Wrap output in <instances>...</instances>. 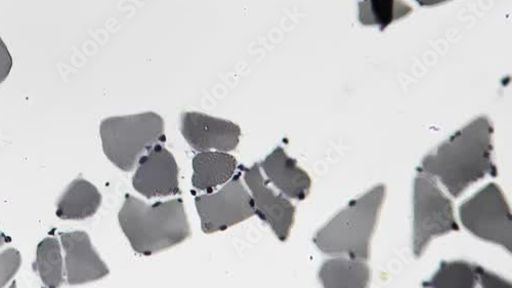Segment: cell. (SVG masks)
Listing matches in <instances>:
<instances>
[{
    "label": "cell",
    "instance_id": "1",
    "mask_svg": "<svg viewBox=\"0 0 512 288\" xmlns=\"http://www.w3.org/2000/svg\"><path fill=\"white\" fill-rule=\"evenodd\" d=\"M493 134L490 119L478 117L426 155L417 170L439 179L457 198L487 176H498L493 160Z\"/></svg>",
    "mask_w": 512,
    "mask_h": 288
},
{
    "label": "cell",
    "instance_id": "2",
    "mask_svg": "<svg viewBox=\"0 0 512 288\" xmlns=\"http://www.w3.org/2000/svg\"><path fill=\"white\" fill-rule=\"evenodd\" d=\"M118 220L134 251L143 256L173 248L191 235L185 205L179 198L147 204L127 194Z\"/></svg>",
    "mask_w": 512,
    "mask_h": 288
},
{
    "label": "cell",
    "instance_id": "3",
    "mask_svg": "<svg viewBox=\"0 0 512 288\" xmlns=\"http://www.w3.org/2000/svg\"><path fill=\"white\" fill-rule=\"evenodd\" d=\"M386 194V186L378 185L351 201L316 233L313 240L318 250L329 256H348L367 262Z\"/></svg>",
    "mask_w": 512,
    "mask_h": 288
},
{
    "label": "cell",
    "instance_id": "4",
    "mask_svg": "<svg viewBox=\"0 0 512 288\" xmlns=\"http://www.w3.org/2000/svg\"><path fill=\"white\" fill-rule=\"evenodd\" d=\"M100 136L107 158L123 172L133 171L152 147L164 139V120L155 112L106 118Z\"/></svg>",
    "mask_w": 512,
    "mask_h": 288
},
{
    "label": "cell",
    "instance_id": "5",
    "mask_svg": "<svg viewBox=\"0 0 512 288\" xmlns=\"http://www.w3.org/2000/svg\"><path fill=\"white\" fill-rule=\"evenodd\" d=\"M413 188V254L422 257L434 238L459 231L453 202L436 180L417 170Z\"/></svg>",
    "mask_w": 512,
    "mask_h": 288
},
{
    "label": "cell",
    "instance_id": "6",
    "mask_svg": "<svg viewBox=\"0 0 512 288\" xmlns=\"http://www.w3.org/2000/svg\"><path fill=\"white\" fill-rule=\"evenodd\" d=\"M461 224L476 237L500 245L509 254L512 248V220L509 204L501 188L490 183L459 208Z\"/></svg>",
    "mask_w": 512,
    "mask_h": 288
},
{
    "label": "cell",
    "instance_id": "7",
    "mask_svg": "<svg viewBox=\"0 0 512 288\" xmlns=\"http://www.w3.org/2000/svg\"><path fill=\"white\" fill-rule=\"evenodd\" d=\"M195 203L206 234L225 231L255 215L250 192L239 175L218 192L197 197Z\"/></svg>",
    "mask_w": 512,
    "mask_h": 288
},
{
    "label": "cell",
    "instance_id": "8",
    "mask_svg": "<svg viewBox=\"0 0 512 288\" xmlns=\"http://www.w3.org/2000/svg\"><path fill=\"white\" fill-rule=\"evenodd\" d=\"M244 179L249 188L255 215L272 228L279 240H287L294 224L293 204L286 196L276 194L268 186L259 163L245 169Z\"/></svg>",
    "mask_w": 512,
    "mask_h": 288
},
{
    "label": "cell",
    "instance_id": "9",
    "mask_svg": "<svg viewBox=\"0 0 512 288\" xmlns=\"http://www.w3.org/2000/svg\"><path fill=\"white\" fill-rule=\"evenodd\" d=\"M182 135L199 152H230L239 145L241 130L236 123L200 112H185L181 118Z\"/></svg>",
    "mask_w": 512,
    "mask_h": 288
},
{
    "label": "cell",
    "instance_id": "10",
    "mask_svg": "<svg viewBox=\"0 0 512 288\" xmlns=\"http://www.w3.org/2000/svg\"><path fill=\"white\" fill-rule=\"evenodd\" d=\"M133 186L148 198L178 194L179 167L174 155L160 144L152 147L138 162Z\"/></svg>",
    "mask_w": 512,
    "mask_h": 288
},
{
    "label": "cell",
    "instance_id": "11",
    "mask_svg": "<svg viewBox=\"0 0 512 288\" xmlns=\"http://www.w3.org/2000/svg\"><path fill=\"white\" fill-rule=\"evenodd\" d=\"M66 254L65 265L69 285H80L103 279L109 268L95 250L88 233L74 231L60 233Z\"/></svg>",
    "mask_w": 512,
    "mask_h": 288
},
{
    "label": "cell",
    "instance_id": "12",
    "mask_svg": "<svg viewBox=\"0 0 512 288\" xmlns=\"http://www.w3.org/2000/svg\"><path fill=\"white\" fill-rule=\"evenodd\" d=\"M260 167L268 180L284 196L300 201L309 196L312 188L311 177L297 166V161L291 158L283 148H276L265 158Z\"/></svg>",
    "mask_w": 512,
    "mask_h": 288
},
{
    "label": "cell",
    "instance_id": "13",
    "mask_svg": "<svg viewBox=\"0 0 512 288\" xmlns=\"http://www.w3.org/2000/svg\"><path fill=\"white\" fill-rule=\"evenodd\" d=\"M102 204L98 188L84 179L74 180L60 197L56 215L61 220L82 221L97 214Z\"/></svg>",
    "mask_w": 512,
    "mask_h": 288
},
{
    "label": "cell",
    "instance_id": "14",
    "mask_svg": "<svg viewBox=\"0 0 512 288\" xmlns=\"http://www.w3.org/2000/svg\"><path fill=\"white\" fill-rule=\"evenodd\" d=\"M237 169V160L228 152L205 151L193 159V186L210 191L229 182Z\"/></svg>",
    "mask_w": 512,
    "mask_h": 288
},
{
    "label": "cell",
    "instance_id": "15",
    "mask_svg": "<svg viewBox=\"0 0 512 288\" xmlns=\"http://www.w3.org/2000/svg\"><path fill=\"white\" fill-rule=\"evenodd\" d=\"M324 287H367L371 271L366 261L352 258H336L326 261L319 272Z\"/></svg>",
    "mask_w": 512,
    "mask_h": 288
},
{
    "label": "cell",
    "instance_id": "16",
    "mask_svg": "<svg viewBox=\"0 0 512 288\" xmlns=\"http://www.w3.org/2000/svg\"><path fill=\"white\" fill-rule=\"evenodd\" d=\"M32 268L47 287L55 288L64 284V262L57 238L47 237L39 242Z\"/></svg>",
    "mask_w": 512,
    "mask_h": 288
},
{
    "label": "cell",
    "instance_id": "17",
    "mask_svg": "<svg viewBox=\"0 0 512 288\" xmlns=\"http://www.w3.org/2000/svg\"><path fill=\"white\" fill-rule=\"evenodd\" d=\"M412 13L403 0H363L359 4V21L364 26L378 27L381 31Z\"/></svg>",
    "mask_w": 512,
    "mask_h": 288
},
{
    "label": "cell",
    "instance_id": "18",
    "mask_svg": "<svg viewBox=\"0 0 512 288\" xmlns=\"http://www.w3.org/2000/svg\"><path fill=\"white\" fill-rule=\"evenodd\" d=\"M424 287L473 288L479 285L478 265L465 261L442 262L439 270Z\"/></svg>",
    "mask_w": 512,
    "mask_h": 288
},
{
    "label": "cell",
    "instance_id": "19",
    "mask_svg": "<svg viewBox=\"0 0 512 288\" xmlns=\"http://www.w3.org/2000/svg\"><path fill=\"white\" fill-rule=\"evenodd\" d=\"M22 265V256L16 249L0 253V287L6 286L18 273Z\"/></svg>",
    "mask_w": 512,
    "mask_h": 288
},
{
    "label": "cell",
    "instance_id": "20",
    "mask_svg": "<svg viewBox=\"0 0 512 288\" xmlns=\"http://www.w3.org/2000/svg\"><path fill=\"white\" fill-rule=\"evenodd\" d=\"M13 68V58L4 39L0 37V85L8 79Z\"/></svg>",
    "mask_w": 512,
    "mask_h": 288
},
{
    "label": "cell",
    "instance_id": "21",
    "mask_svg": "<svg viewBox=\"0 0 512 288\" xmlns=\"http://www.w3.org/2000/svg\"><path fill=\"white\" fill-rule=\"evenodd\" d=\"M479 285L483 287L506 288L511 287V283L500 276L478 266Z\"/></svg>",
    "mask_w": 512,
    "mask_h": 288
},
{
    "label": "cell",
    "instance_id": "22",
    "mask_svg": "<svg viewBox=\"0 0 512 288\" xmlns=\"http://www.w3.org/2000/svg\"><path fill=\"white\" fill-rule=\"evenodd\" d=\"M422 7H434L449 2V0H415Z\"/></svg>",
    "mask_w": 512,
    "mask_h": 288
},
{
    "label": "cell",
    "instance_id": "23",
    "mask_svg": "<svg viewBox=\"0 0 512 288\" xmlns=\"http://www.w3.org/2000/svg\"><path fill=\"white\" fill-rule=\"evenodd\" d=\"M11 241H12V239L10 236H8L5 233H3L2 231H0V248H2V246H4L5 244H7Z\"/></svg>",
    "mask_w": 512,
    "mask_h": 288
}]
</instances>
